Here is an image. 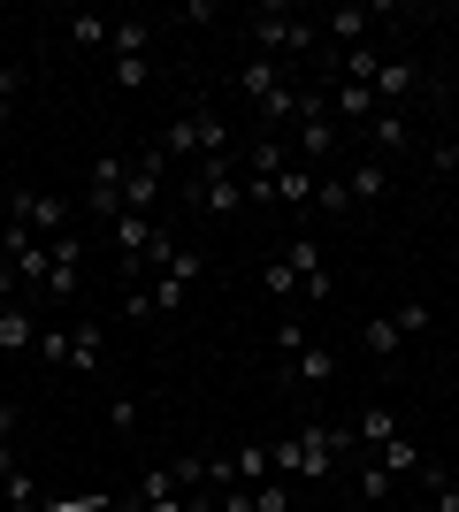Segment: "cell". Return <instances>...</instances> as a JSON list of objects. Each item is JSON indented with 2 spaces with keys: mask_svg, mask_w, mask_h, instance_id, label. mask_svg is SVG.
<instances>
[{
  "mask_svg": "<svg viewBox=\"0 0 459 512\" xmlns=\"http://www.w3.org/2000/svg\"><path fill=\"white\" fill-rule=\"evenodd\" d=\"M306 337H314V329H306L299 314H284V321H276V360H291V352H299Z\"/></svg>",
  "mask_w": 459,
  "mask_h": 512,
  "instance_id": "cell-33",
  "label": "cell"
},
{
  "mask_svg": "<svg viewBox=\"0 0 459 512\" xmlns=\"http://www.w3.org/2000/svg\"><path fill=\"white\" fill-rule=\"evenodd\" d=\"M31 344H39V306L8 299V306H0V360H23Z\"/></svg>",
  "mask_w": 459,
  "mask_h": 512,
  "instance_id": "cell-10",
  "label": "cell"
},
{
  "mask_svg": "<svg viewBox=\"0 0 459 512\" xmlns=\"http://www.w3.org/2000/svg\"><path fill=\"white\" fill-rule=\"evenodd\" d=\"M0 16H8V8H0Z\"/></svg>",
  "mask_w": 459,
  "mask_h": 512,
  "instance_id": "cell-42",
  "label": "cell"
},
{
  "mask_svg": "<svg viewBox=\"0 0 459 512\" xmlns=\"http://www.w3.org/2000/svg\"><path fill=\"white\" fill-rule=\"evenodd\" d=\"M245 46L261 54V62H306V54H322V31L306 16H291V8H253L245 16Z\"/></svg>",
  "mask_w": 459,
  "mask_h": 512,
  "instance_id": "cell-2",
  "label": "cell"
},
{
  "mask_svg": "<svg viewBox=\"0 0 459 512\" xmlns=\"http://www.w3.org/2000/svg\"><path fill=\"white\" fill-rule=\"evenodd\" d=\"M276 383H284V390H306V398H314V390H329V383H337V344L306 337L291 360H276Z\"/></svg>",
  "mask_w": 459,
  "mask_h": 512,
  "instance_id": "cell-5",
  "label": "cell"
},
{
  "mask_svg": "<svg viewBox=\"0 0 459 512\" xmlns=\"http://www.w3.org/2000/svg\"><path fill=\"white\" fill-rule=\"evenodd\" d=\"M108 54H115V62H153V23L146 16H115Z\"/></svg>",
  "mask_w": 459,
  "mask_h": 512,
  "instance_id": "cell-20",
  "label": "cell"
},
{
  "mask_svg": "<svg viewBox=\"0 0 459 512\" xmlns=\"http://www.w3.org/2000/svg\"><path fill=\"white\" fill-rule=\"evenodd\" d=\"M352 490H360V505H368V512H383L398 497V474L383 467L375 451H360V459H352Z\"/></svg>",
  "mask_w": 459,
  "mask_h": 512,
  "instance_id": "cell-11",
  "label": "cell"
},
{
  "mask_svg": "<svg viewBox=\"0 0 459 512\" xmlns=\"http://www.w3.org/2000/svg\"><path fill=\"white\" fill-rule=\"evenodd\" d=\"M46 253H54V268H46V299H77V283H85V237L69 230V237H54Z\"/></svg>",
  "mask_w": 459,
  "mask_h": 512,
  "instance_id": "cell-8",
  "label": "cell"
},
{
  "mask_svg": "<svg viewBox=\"0 0 459 512\" xmlns=\"http://www.w3.org/2000/svg\"><path fill=\"white\" fill-rule=\"evenodd\" d=\"M8 222H31V237L54 245V237H69V199H54V192H8Z\"/></svg>",
  "mask_w": 459,
  "mask_h": 512,
  "instance_id": "cell-6",
  "label": "cell"
},
{
  "mask_svg": "<svg viewBox=\"0 0 459 512\" xmlns=\"http://www.w3.org/2000/svg\"><path fill=\"white\" fill-rule=\"evenodd\" d=\"M383 512H421V505H398V497H391V505H383Z\"/></svg>",
  "mask_w": 459,
  "mask_h": 512,
  "instance_id": "cell-40",
  "label": "cell"
},
{
  "mask_svg": "<svg viewBox=\"0 0 459 512\" xmlns=\"http://www.w3.org/2000/svg\"><path fill=\"white\" fill-rule=\"evenodd\" d=\"M360 352H368V360H398V344H406V329H398V314H375V321H360Z\"/></svg>",
  "mask_w": 459,
  "mask_h": 512,
  "instance_id": "cell-22",
  "label": "cell"
},
{
  "mask_svg": "<svg viewBox=\"0 0 459 512\" xmlns=\"http://www.w3.org/2000/svg\"><path fill=\"white\" fill-rule=\"evenodd\" d=\"M345 451L360 459L352 428H322V421H306L299 436H284V444H276V474H284V482H329Z\"/></svg>",
  "mask_w": 459,
  "mask_h": 512,
  "instance_id": "cell-1",
  "label": "cell"
},
{
  "mask_svg": "<svg viewBox=\"0 0 459 512\" xmlns=\"http://www.w3.org/2000/svg\"><path fill=\"white\" fill-rule=\"evenodd\" d=\"M161 176H169V161L146 146L131 161V184H123V214H153V207H161Z\"/></svg>",
  "mask_w": 459,
  "mask_h": 512,
  "instance_id": "cell-9",
  "label": "cell"
},
{
  "mask_svg": "<svg viewBox=\"0 0 459 512\" xmlns=\"http://www.w3.org/2000/svg\"><path fill=\"white\" fill-rule=\"evenodd\" d=\"M16 107H23V69H0V130L16 123Z\"/></svg>",
  "mask_w": 459,
  "mask_h": 512,
  "instance_id": "cell-32",
  "label": "cell"
},
{
  "mask_svg": "<svg viewBox=\"0 0 459 512\" xmlns=\"http://www.w3.org/2000/svg\"><path fill=\"white\" fill-rule=\"evenodd\" d=\"M199 276H207V260L192 253V245H176L169 260H161V268H153V283H146V299H153V314H184V306H192V291H199Z\"/></svg>",
  "mask_w": 459,
  "mask_h": 512,
  "instance_id": "cell-3",
  "label": "cell"
},
{
  "mask_svg": "<svg viewBox=\"0 0 459 512\" xmlns=\"http://www.w3.org/2000/svg\"><path fill=\"white\" fill-rule=\"evenodd\" d=\"M62 39L77 46V54H108L115 23H108V16H92V8H69V16H62Z\"/></svg>",
  "mask_w": 459,
  "mask_h": 512,
  "instance_id": "cell-14",
  "label": "cell"
},
{
  "mask_svg": "<svg viewBox=\"0 0 459 512\" xmlns=\"http://www.w3.org/2000/svg\"><path fill=\"white\" fill-rule=\"evenodd\" d=\"M0 436H16V406H0Z\"/></svg>",
  "mask_w": 459,
  "mask_h": 512,
  "instance_id": "cell-39",
  "label": "cell"
},
{
  "mask_svg": "<svg viewBox=\"0 0 459 512\" xmlns=\"http://www.w3.org/2000/svg\"><path fill=\"white\" fill-rule=\"evenodd\" d=\"M46 497H39V482H31V467H16L8 482H0V512H39Z\"/></svg>",
  "mask_w": 459,
  "mask_h": 512,
  "instance_id": "cell-26",
  "label": "cell"
},
{
  "mask_svg": "<svg viewBox=\"0 0 459 512\" xmlns=\"http://www.w3.org/2000/svg\"><path fill=\"white\" fill-rule=\"evenodd\" d=\"M452 490H459V459H452Z\"/></svg>",
  "mask_w": 459,
  "mask_h": 512,
  "instance_id": "cell-41",
  "label": "cell"
},
{
  "mask_svg": "<svg viewBox=\"0 0 459 512\" xmlns=\"http://www.w3.org/2000/svg\"><path fill=\"white\" fill-rule=\"evenodd\" d=\"M153 153H161V161H184V153H199V123H192V115H176V123L161 130V146H153Z\"/></svg>",
  "mask_w": 459,
  "mask_h": 512,
  "instance_id": "cell-28",
  "label": "cell"
},
{
  "mask_svg": "<svg viewBox=\"0 0 459 512\" xmlns=\"http://www.w3.org/2000/svg\"><path fill=\"white\" fill-rule=\"evenodd\" d=\"M276 85H291V69H284V62H261V54H245V62H238V92H245L253 107H261Z\"/></svg>",
  "mask_w": 459,
  "mask_h": 512,
  "instance_id": "cell-21",
  "label": "cell"
},
{
  "mask_svg": "<svg viewBox=\"0 0 459 512\" xmlns=\"http://www.w3.org/2000/svg\"><path fill=\"white\" fill-rule=\"evenodd\" d=\"M23 459H16V444H8V436H0V482H8V474H16Z\"/></svg>",
  "mask_w": 459,
  "mask_h": 512,
  "instance_id": "cell-38",
  "label": "cell"
},
{
  "mask_svg": "<svg viewBox=\"0 0 459 512\" xmlns=\"http://www.w3.org/2000/svg\"><path fill=\"white\" fill-rule=\"evenodd\" d=\"M299 123V85H276L261 100V138H276V130H291Z\"/></svg>",
  "mask_w": 459,
  "mask_h": 512,
  "instance_id": "cell-25",
  "label": "cell"
},
{
  "mask_svg": "<svg viewBox=\"0 0 459 512\" xmlns=\"http://www.w3.org/2000/svg\"><path fill=\"white\" fill-rule=\"evenodd\" d=\"M375 459H383V467H391L398 482H406V474H421V451H414V436H406V428H398V436H391L383 451H375Z\"/></svg>",
  "mask_w": 459,
  "mask_h": 512,
  "instance_id": "cell-29",
  "label": "cell"
},
{
  "mask_svg": "<svg viewBox=\"0 0 459 512\" xmlns=\"http://www.w3.org/2000/svg\"><path fill=\"white\" fill-rule=\"evenodd\" d=\"M268 474H276V444H238L230 451V482H238V490H261Z\"/></svg>",
  "mask_w": 459,
  "mask_h": 512,
  "instance_id": "cell-19",
  "label": "cell"
},
{
  "mask_svg": "<svg viewBox=\"0 0 459 512\" xmlns=\"http://www.w3.org/2000/svg\"><path fill=\"white\" fill-rule=\"evenodd\" d=\"M253 512H291V482L284 474H268L261 490H253Z\"/></svg>",
  "mask_w": 459,
  "mask_h": 512,
  "instance_id": "cell-31",
  "label": "cell"
},
{
  "mask_svg": "<svg viewBox=\"0 0 459 512\" xmlns=\"http://www.w3.org/2000/svg\"><path fill=\"white\" fill-rule=\"evenodd\" d=\"M115 85H123V92H138V85H153V62H115Z\"/></svg>",
  "mask_w": 459,
  "mask_h": 512,
  "instance_id": "cell-37",
  "label": "cell"
},
{
  "mask_svg": "<svg viewBox=\"0 0 459 512\" xmlns=\"http://www.w3.org/2000/svg\"><path fill=\"white\" fill-rule=\"evenodd\" d=\"M108 428L115 436H138V428H146V398H138V390H115L108 398Z\"/></svg>",
  "mask_w": 459,
  "mask_h": 512,
  "instance_id": "cell-27",
  "label": "cell"
},
{
  "mask_svg": "<svg viewBox=\"0 0 459 512\" xmlns=\"http://www.w3.org/2000/svg\"><path fill=\"white\" fill-rule=\"evenodd\" d=\"M391 62L375 39H360V46H345V62H337V85H375V69Z\"/></svg>",
  "mask_w": 459,
  "mask_h": 512,
  "instance_id": "cell-24",
  "label": "cell"
},
{
  "mask_svg": "<svg viewBox=\"0 0 459 512\" xmlns=\"http://www.w3.org/2000/svg\"><path fill=\"white\" fill-rule=\"evenodd\" d=\"M391 436H398V406H383V398H375V406L352 413V444H360V451H383Z\"/></svg>",
  "mask_w": 459,
  "mask_h": 512,
  "instance_id": "cell-15",
  "label": "cell"
},
{
  "mask_svg": "<svg viewBox=\"0 0 459 512\" xmlns=\"http://www.w3.org/2000/svg\"><path fill=\"white\" fill-rule=\"evenodd\" d=\"M123 184H131V161H123V153H100V161H92V184H85V207L100 214V222H115V214H123Z\"/></svg>",
  "mask_w": 459,
  "mask_h": 512,
  "instance_id": "cell-7",
  "label": "cell"
},
{
  "mask_svg": "<svg viewBox=\"0 0 459 512\" xmlns=\"http://www.w3.org/2000/svg\"><path fill=\"white\" fill-rule=\"evenodd\" d=\"M391 314H398V329H406V337H421V329H429V306H421V299H406V306H391Z\"/></svg>",
  "mask_w": 459,
  "mask_h": 512,
  "instance_id": "cell-36",
  "label": "cell"
},
{
  "mask_svg": "<svg viewBox=\"0 0 459 512\" xmlns=\"http://www.w3.org/2000/svg\"><path fill=\"white\" fill-rule=\"evenodd\" d=\"M352 146H360V153H375V161H391V153L406 146V107H375V123L360 130Z\"/></svg>",
  "mask_w": 459,
  "mask_h": 512,
  "instance_id": "cell-12",
  "label": "cell"
},
{
  "mask_svg": "<svg viewBox=\"0 0 459 512\" xmlns=\"http://www.w3.org/2000/svg\"><path fill=\"white\" fill-rule=\"evenodd\" d=\"M375 16H391V8H329L322 31H329V46H360L375 31Z\"/></svg>",
  "mask_w": 459,
  "mask_h": 512,
  "instance_id": "cell-18",
  "label": "cell"
},
{
  "mask_svg": "<svg viewBox=\"0 0 459 512\" xmlns=\"http://www.w3.org/2000/svg\"><path fill=\"white\" fill-rule=\"evenodd\" d=\"M108 352V321H69V375H100Z\"/></svg>",
  "mask_w": 459,
  "mask_h": 512,
  "instance_id": "cell-13",
  "label": "cell"
},
{
  "mask_svg": "<svg viewBox=\"0 0 459 512\" xmlns=\"http://www.w3.org/2000/svg\"><path fill=\"white\" fill-rule=\"evenodd\" d=\"M368 92H375V107H406V100L421 92V69H414V62H383Z\"/></svg>",
  "mask_w": 459,
  "mask_h": 512,
  "instance_id": "cell-16",
  "label": "cell"
},
{
  "mask_svg": "<svg viewBox=\"0 0 459 512\" xmlns=\"http://www.w3.org/2000/svg\"><path fill=\"white\" fill-rule=\"evenodd\" d=\"M192 207H207V214H238V207H245L238 153H215V161H199V176H192Z\"/></svg>",
  "mask_w": 459,
  "mask_h": 512,
  "instance_id": "cell-4",
  "label": "cell"
},
{
  "mask_svg": "<svg viewBox=\"0 0 459 512\" xmlns=\"http://www.w3.org/2000/svg\"><path fill=\"white\" fill-rule=\"evenodd\" d=\"M31 352H39L46 367H69V321H62V329H39V344H31Z\"/></svg>",
  "mask_w": 459,
  "mask_h": 512,
  "instance_id": "cell-30",
  "label": "cell"
},
{
  "mask_svg": "<svg viewBox=\"0 0 459 512\" xmlns=\"http://www.w3.org/2000/svg\"><path fill=\"white\" fill-rule=\"evenodd\" d=\"M345 192H352V207H375V199L391 192V161L360 153V161H352V176H345Z\"/></svg>",
  "mask_w": 459,
  "mask_h": 512,
  "instance_id": "cell-17",
  "label": "cell"
},
{
  "mask_svg": "<svg viewBox=\"0 0 459 512\" xmlns=\"http://www.w3.org/2000/svg\"><path fill=\"white\" fill-rule=\"evenodd\" d=\"M314 192H322V169H306V161H291L284 176H276V207H314Z\"/></svg>",
  "mask_w": 459,
  "mask_h": 512,
  "instance_id": "cell-23",
  "label": "cell"
},
{
  "mask_svg": "<svg viewBox=\"0 0 459 512\" xmlns=\"http://www.w3.org/2000/svg\"><path fill=\"white\" fill-rule=\"evenodd\" d=\"M314 207H322V214H352V192H345V176H322V192H314Z\"/></svg>",
  "mask_w": 459,
  "mask_h": 512,
  "instance_id": "cell-34",
  "label": "cell"
},
{
  "mask_svg": "<svg viewBox=\"0 0 459 512\" xmlns=\"http://www.w3.org/2000/svg\"><path fill=\"white\" fill-rule=\"evenodd\" d=\"M429 169H437V176H459V130L444 138V146H429Z\"/></svg>",
  "mask_w": 459,
  "mask_h": 512,
  "instance_id": "cell-35",
  "label": "cell"
}]
</instances>
